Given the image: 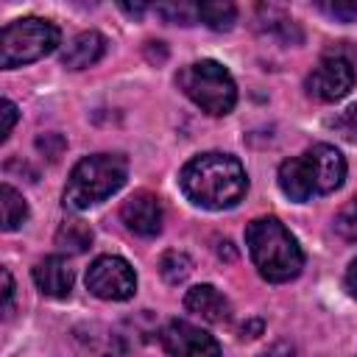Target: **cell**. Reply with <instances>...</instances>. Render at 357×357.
<instances>
[{"label":"cell","mask_w":357,"mask_h":357,"mask_svg":"<svg viewBox=\"0 0 357 357\" xmlns=\"http://www.w3.org/2000/svg\"><path fill=\"white\" fill-rule=\"evenodd\" d=\"M178 184H181V192L195 206L218 212V209L234 206L245 195L248 176H245V167L240 165L237 156L209 151V153L192 156L181 167Z\"/></svg>","instance_id":"6da1fadb"},{"label":"cell","mask_w":357,"mask_h":357,"mask_svg":"<svg viewBox=\"0 0 357 357\" xmlns=\"http://www.w3.org/2000/svg\"><path fill=\"white\" fill-rule=\"evenodd\" d=\"M248 254L268 282H290L304 268V251L279 218H254L245 226Z\"/></svg>","instance_id":"7a4b0ae2"},{"label":"cell","mask_w":357,"mask_h":357,"mask_svg":"<svg viewBox=\"0 0 357 357\" xmlns=\"http://www.w3.org/2000/svg\"><path fill=\"white\" fill-rule=\"evenodd\" d=\"M128 178V159L123 153H92L84 156L64 187V206L73 212H84L109 195H114Z\"/></svg>","instance_id":"3957f363"},{"label":"cell","mask_w":357,"mask_h":357,"mask_svg":"<svg viewBox=\"0 0 357 357\" xmlns=\"http://www.w3.org/2000/svg\"><path fill=\"white\" fill-rule=\"evenodd\" d=\"M176 84L195 106H201V112L212 117L229 114L237 103V84L231 73L212 59H201L181 67L176 75Z\"/></svg>","instance_id":"277c9868"},{"label":"cell","mask_w":357,"mask_h":357,"mask_svg":"<svg viewBox=\"0 0 357 357\" xmlns=\"http://www.w3.org/2000/svg\"><path fill=\"white\" fill-rule=\"evenodd\" d=\"M61 33L50 20L42 17H22L3 28L0 33V67L14 70L31 64L56 50Z\"/></svg>","instance_id":"5b68a950"},{"label":"cell","mask_w":357,"mask_h":357,"mask_svg":"<svg viewBox=\"0 0 357 357\" xmlns=\"http://www.w3.org/2000/svg\"><path fill=\"white\" fill-rule=\"evenodd\" d=\"M86 290L103 301H126L137 290V273L123 257L103 254L86 268Z\"/></svg>","instance_id":"8992f818"},{"label":"cell","mask_w":357,"mask_h":357,"mask_svg":"<svg viewBox=\"0 0 357 357\" xmlns=\"http://www.w3.org/2000/svg\"><path fill=\"white\" fill-rule=\"evenodd\" d=\"M307 95L321 100V103H335L346 98L354 86V67L343 53H326L318 59V64L310 70L307 81Z\"/></svg>","instance_id":"52a82bcc"},{"label":"cell","mask_w":357,"mask_h":357,"mask_svg":"<svg viewBox=\"0 0 357 357\" xmlns=\"http://www.w3.org/2000/svg\"><path fill=\"white\" fill-rule=\"evenodd\" d=\"M159 340L170 357H220V343L190 321H167Z\"/></svg>","instance_id":"ba28073f"},{"label":"cell","mask_w":357,"mask_h":357,"mask_svg":"<svg viewBox=\"0 0 357 357\" xmlns=\"http://www.w3.org/2000/svg\"><path fill=\"white\" fill-rule=\"evenodd\" d=\"M120 220L126 223L128 231H134L137 237H156L162 231V220H165V212H162V204L153 192L148 190H139L134 192L131 198L123 201L120 206Z\"/></svg>","instance_id":"9c48e42d"},{"label":"cell","mask_w":357,"mask_h":357,"mask_svg":"<svg viewBox=\"0 0 357 357\" xmlns=\"http://www.w3.org/2000/svg\"><path fill=\"white\" fill-rule=\"evenodd\" d=\"M304 153L310 159L318 195L335 192L343 184V178H346V159H343V153L335 145H326V142H318V145L307 148Z\"/></svg>","instance_id":"30bf717a"},{"label":"cell","mask_w":357,"mask_h":357,"mask_svg":"<svg viewBox=\"0 0 357 357\" xmlns=\"http://www.w3.org/2000/svg\"><path fill=\"white\" fill-rule=\"evenodd\" d=\"M279 190L290 198V201H310L312 195H318V187H315V176H312V167H310V159L307 153H298V156H290L279 165Z\"/></svg>","instance_id":"8fae6325"},{"label":"cell","mask_w":357,"mask_h":357,"mask_svg":"<svg viewBox=\"0 0 357 357\" xmlns=\"http://www.w3.org/2000/svg\"><path fill=\"white\" fill-rule=\"evenodd\" d=\"M31 276H33V284L39 287V293H45L50 298H67L73 290V268L67 265V259L61 254L42 257L33 265Z\"/></svg>","instance_id":"7c38bea8"},{"label":"cell","mask_w":357,"mask_h":357,"mask_svg":"<svg viewBox=\"0 0 357 357\" xmlns=\"http://www.w3.org/2000/svg\"><path fill=\"white\" fill-rule=\"evenodd\" d=\"M73 354L75 357H123V346L112 329L100 324H84L73 332Z\"/></svg>","instance_id":"4fadbf2b"},{"label":"cell","mask_w":357,"mask_h":357,"mask_svg":"<svg viewBox=\"0 0 357 357\" xmlns=\"http://www.w3.org/2000/svg\"><path fill=\"white\" fill-rule=\"evenodd\" d=\"M184 307L209 324H223L231 315V301L215 284H195L184 296Z\"/></svg>","instance_id":"5bb4252c"},{"label":"cell","mask_w":357,"mask_h":357,"mask_svg":"<svg viewBox=\"0 0 357 357\" xmlns=\"http://www.w3.org/2000/svg\"><path fill=\"white\" fill-rule=\"evenodd\" d=\"M106 53V36L98 31H81L61 50V64L67 70H86Z\"/></svg>","instance_id":"9a60e30c"},{"label":"cell","mask_w":357,"mask_h":357,"mask_svg":"<svg viewBox=\"0 0 357 357\" xmlns=\"http://www.w3.org/2000/svg\"><path fill=\"white\" fill-rule=\"evenodd\" d=\"M237 20V8L229 0H204L198 3V22H204L212 31H231Z\"/></svg>","instance_id":"2e32d148"},{"label":"cell","mask_w":357,"mask_h":357,"mask_svg":"<svg viewBox=\"0 0 357 357\" xmlns=\"http://www.w3.org/2000/svg\"><path fill=\"white\" fill-rule=\"evenodd\" d=\"M0 206H3V231H17L28 220V204L11 184L0 187Z\"/></svg>","instance_id":"e0dca14e"},{"label":"cell","mask_w":357,"mask_h":357,"mask_svg":"<svg viewBox=\"0 0 357 357\" xmlns=\"http://www.w3.org/2000/svg\"><path fill=\"white\" fill-rule=\"evenodd\" d=\"M92 243V229L84 220H67L61 223V229L56 231V245H61L64 251H86Z\"/></svg>","instance_id":"ac0fdd59"},{"label":"cell","mask_w":357,"mask_h":357,"mask_svg":"<svg viewBox=\"0 0 357 357\" xmlns=\"http://www.w3.org/2000/svg\"><path fill=\"white\" fill-rule=\"evenodd\" d=\"M159 273L167 284H181L192 273V259L184 251H165L159 259Z\"/></svg>","instance_id":"d6986e66"},{"label":"cell","mask_w":357,"mask_h":357,"mask_svg":"<svg viewBox=\"0 0 357 357\" xmlns=\"http://www.w3.org/2000/svg\"><path fill=\"white\" fill-rule=\"evenodd\" d=\"M156 14L165 22L192 25V22H198V3H162V6H156Z\"/></svg>","instance_id":"ffe728a7"},{"label":"cell","mask_w":357,"mask_h":357,"mask_svg":"<svg viewBox=\"0 0 357 357\" xmlns=\"http://www.w3.org/2000/svg\"><path fill=\"white\" fill-rule=\"evenodd\" d=\"M335 231L349 240V243H357V195L351 201H346L340 206V212L335 215Z\"/></svg>","instance_id":"44dd1931"},{"label":"cell","mask_w":357,"mask_h":357,"mask_svg":"<svg viewBox=\"0 0 357 357\" xmlns=\"http://www.w3.org/2000/svg\"><path fill=\"white\" fill-rule=\"evenodd\" d=\"M332 128L351 145H357V103L346 106L335 120H332Z\"/></svg>","instance_id":"7402d4cb"},{"label":"cell","mask_w":357,"mask_h":357,"mask_svg":"<svg viewBox=\"0 0 357 357\" xmlns=\"http://www.w3.org/2000/svg\"><path fill=\"white\" fill-rule=\"evenodd\" d=\"M321 11H326L329 17H335V20H340V22H351V20H357V0L321 3Z\"/></svg>","instance_id":"603a6c76"},{"label":"cell","mask_w":357,"mask_h":357,"mask_svg":"<svg viewBox=\"0 0 357 357\" xmlns=\"http://www.w3.org/2000/svg\"><path fill=\"white\" fill-rule=\"evenodd\" d=\"M14 123H17V106L6 98V100H3V134H0V142H6V139H8V134H11Z\"/></svg>","instance_id":"cb8c5ba5"},{"label":"cell","mask_w":357,"mask_h":357,"mask_svg":"<svg viewBox=\"0 0 357 357\" xmlns=\"http://www.w3.org/2000/svg\"><path fill=\"white\" fill-rule=\"evenodd\" d=\"M11 298H14V282H11V271L3 268V312L11 310Z\"/></svg>","instance_id":"d4e9b609"},{"label":"cell","mask_w":357,"mask_h":357,"mask_svg":"<svg viewBox=\"0 0 357 357\" xmlns=\"http://www.w3.org/2000/svg\"><path fill=\"white\" fill-rule=\"evenodd\" d=\"M346 287H349V293L357 298V259L349 265V271H346Z\"/></svg>","instance_id":"484cf974"},{"label":"cell","mask_w":357,"mask_h":357,"mask_svg":"<svg viewBox=\"0 0 357 357\" xmlns=\"http://www.w3.org/2000/svg\"><path fill=\"white\" fill-rule=\"evenodd\" d=\"M120 8H123L126 14H131V17H139V14H142V11L148 8V6H145V3H137V6H126V3H123Z\"/></svg>","instance_id":"4316f807"}]
</instances>
